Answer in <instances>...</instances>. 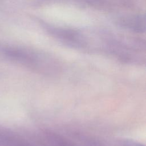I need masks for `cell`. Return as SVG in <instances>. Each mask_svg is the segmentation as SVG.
I'll return each mask as SVG.
<instances>
[{
  "label": "cell",
  "instance_id": "6da1fadb",
  "mask_svg": "<svg viewBox=\"0 0 146 146\" xmlns=\"http://www.w3.org/2000/svg\"><path fill=\"white\" fill-rule=\"evenodd\" d=\"M123 144V146H143L141 144H139L136 142H135L133 141H129V140H127L125 141H124Z\"/></svg>",
  "mask_w": 146,
  "mask_h": 146
}]
</instances>
